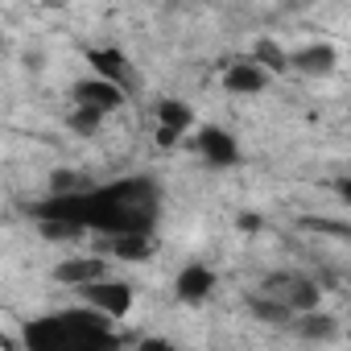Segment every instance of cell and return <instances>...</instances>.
<instances>
[{
	"instance_id": "7c38bea8",
	"label": "cell",
	"mask_w": 351,
	"mask_h": 351,
	"mask_svg": "<svg viewBox=\"0 0 351 351\" xmlns=\"http://www.w3.org/2000/svg\"><path fill=\"white\" fill-rule=\"evenodd\" d=\"M153 252H157L153 232H124V236H112V256H120V261H149Z\"/></svg>"
},
{
	"instance_id": "277c9868",
	"label": "cell",
	"mask_w": 351,
	"mask_h": 351,
	"mask_svg": "<svg viewBox=\"0 0 351 351\" xmlns=\"http://www.w3.org/2000/svg\"><path fill=\"white\" fill-rule=\"evenodd\" d=\"M79 293L87 298V310L104 314L108 322H112V318H124V314L132 310V285H128V281H112V277H104V281L83 285Z\"/></svg>"
},
{
	"instance_id": "9c48e42d",
	"label": "cell",
	"mask_w": 351,
	"mask_h": 351,
	"mask_svg": "<svg viewBox=\"0 0 351 351\" xmlns=\"http://www.w3.org/2000/svg\"><path fill=\"white\" fill-rule=\"evenodd\" d=\"M223 87H228L232 95H261V91L269 87V75H265L256 62L240 58V62H232V66L223 71Z\"/></svg>"
},
{
	"instance_id": "4fadbf2b",
	"label": "cell",
	"mask_w": 351,
	"mask_h": 351,
	"mask_svg": "<svg viewBox=\"0 0 351 351\" xmlns=\"http://www.w3.org/2000/svg\"><path fill=\"white\" fill-rule=\"evenodd\" d=\"M191 124H195V112L182 99H157V128H165L173 136H186Z\"/></svg>"
},
{
	"instance_id": "e0dca14e",
	"label": "cell",
	"mask_w": 351,
	"mask_h": 351,
	"mask_svg": "<svg viewBox=\"0 0 351 351\" xmlns=\"http://www.w3.org/2000/svg\"><path fill=\"white\" fill-rule=\"evenodd\" d=\"M66 124L79 132V136H91V132H99V124H104V116H95V112H87V108H71V116H66Z\"/></svg>"
},
{
	"instance_id": "52a82bcc",
	"label": "cell",
	"mask_w": 351,
	"mask_h": 351,
	"mask_svg": "<svg viewBox=\"0 0 351 351\" xmlns=\"http://www.w3.org/2000/svg\"><path fill=\"white\" fill-rule=\"evenodd\" d=\"M104 277H108V265H104L99 256H71V261L54 265V281H58V285L83 289V285H91V281H104Z\"/></svg>"
},
{
	"instance_id": "5bb4252c",
	"label": "cell",
	"mask_w": 351,
	"mask_h": 351,
	"mask_svg": "<svg viewBox=\"0 0 351 351\" xmlns=\"http://www.w3.org/2000/svg\"><path fill=\"white\" fill-rule=\"evenodd\" d=\"M95 182L87 173H75V169H54L50 173V199H71V195H87Z\"/></svg>"
},
{
	"instance_id": "30bf717a",
	"label": "cell",
	"mask_w": 351,
	"mask_h": 351,
	"mask_svg": "<svg viewBox=\"0 0 351 351\" xmlns=\"http://www.w3.org/2000/svg\"><path fill=\"white\" fill-rule=\"evenodd\" d=\"M335 62H339V54H335V46H326V42H318V46H306V50L289 54V66H293V71H302V75H330V71H335Z\"/></svg>"
},
{
	"instance_id": "8992f818",
	"label": "cell",
	"mask_w": 351,
	"mask_h": 351,
	"mask_svg": "<svg viewBox=\"0 0 351 351\" xmlns=\"http://www.w3.org/2000/svg\"><path fill=\"white\" fill-rule=\"evenodd\" d=\"M199 157L207 161V165H219V169H228V165H236L240 161V145H236V136L228 132V128H215V124H207V128H199Z\"/></svg>"
},
{
	"instance_id": "9a60e30c",
	"label": "cell",
	"mask_w": 351,
	"mask_h": 351,
	"mask_svg": "<svg viewBox=\"0 0 351 351\" xmlns=\"http://www.w3.org/2000/svg\"><path fill=\"white\" fill-rule=\"evenodd\" d=\"M248 62H256L265 75L269 71H289V54L277 46V42H269V38H261L256 46H252V54H248Z\"/></svg>"
},
{
	"instance_id": "6da1fadb",
	"label": "cell",
	"mask_w": 351,
	"mask_h": 351,
	"mask_svg": "<svg viewBox=\"0 0 351 351\" xmlns=\"http://www.w3.org/2000/svg\"><path fill=\"white\" fill-rule=\"evenodd\" d=\"M21 343L25 351H116L120 330L95 310H58L25 322Z\"/></svg>"
},
{
	"instance_id": "3957f363",
	"label": "cell",
	"mask_w": 351,
	"mask_h": 351,
	"mask_svg": "<svg viewBox=\"0 0 351 351\" xmlns=\"http://www.w3.org/2000/svg\"><path fill=\"white\" fill-rule=\"evenodd\" d=\"M87 66H95V79L120 87L124 95L136 91V83H141L136 71H132V62H128V54L116 50V46H91V50H87Z\"/></svg>"
},
{
	"instance_id": "5b68a950",
	"label": "cell",
	"mask_w": 351,
	"mask_h": 351,
	"mask_svg": "<svg viewBox=\"0 0 351 351\" xmlns=\"http://www.w3.org/2000/svg\"><path fill=\"white\" fill-rule=\"evenodd\" d=\"M71 99H75V108H87V112H95V116H112V112H120L124 108V91L120 87H112V83H104V79H83V83H75V91H71Z\"/></svg>"
},
{
	"instance_id": "d6986e66",
	"label": "cell",
	"mask_w": 351,
	"mask_h": 351,
	"mask_svg": "<svg viewBox=\"0 0 351 351\" xmlns=\"http://www.w3.org/2000/svg\"><path fill=\"white\" fill-rule=\"evenodd\" d=\"M236 223H240L244 232H261V228H265V219H261V215H240Z\"/></svg>"
},
{
	"instance_id": "ac0fdd59",
	"label": "cell",
	"mask_w": 351,
	"mask_h": 351,
	"mask_svg": "<svg viewBox=\"0 0 351 351\" xmlns=\"http://www.w3.org/2000/svg\"><path fill=\"white\" fill-rule=\"evenodd\" d=\"M132 351H178V347H173L169 339H161V335H145V339H141Z\"/></svg>"
},
{
	"instance_id": "7a4b0ae2",
	"label": "cell",
	"mask_w": 351,
	"mask_h": 351,
	"mask_svg": "<svg viewBox=\"0 0 351 351\" xmlns=\"http://www.w3.org/2000/svg\"><path fill=\"white\" fill-rule=\"evenodd\" d=\"M261 298L285 306L289 314H310V310H318L322 289H318V281H310L306 273H273V277H265Z\"/></svg>"
},
{
	"instance_id": "8fae6325",
	"label": "cell",
	"mask_w": 351,
	"mask_h": 351,
	"mask_svg": "<svg viewBox=\"0 0 351 351\" xmlns=\"http://www.w3.org/2000/svg\"><path fill=\"white\" fill-rule=\"evenodd\" d=\"M289 322H293V330H298L302 339H310V343H330V339H339V318H330V314H322V310L293 314Z\"/></svg>"
},
{
	"instance_id": "2e32d148",
	"label": "cell",
	"mask_w": 351,
	"mask_h": 351,
	"mask_svg": "<svg viewBox=\"0 0 351 351\" xmlns=\"http://www.w3.org/2000/svg\"><path fill=\"white\" fill-rule=\"evenodd\" d=\"M248 310H252V314H256L261 322H281V326H285V322L293 318V314H289L285 306H277V302H269V298H261V293H256V298H248Z\"/></svg>"
},
{
	"instance_id": "ba28073f",
	"label": "cell",
	"mask_w": 351,
	"mask_h": 351,
	"mask_svg": "<svg viewBox=\"0 0 351 351\" xmlns=\"http://www.w3.org/2000/svg\"><path fill=\"white\" fill-rule=\"evenodd\" d=\"M173 293L182 302H191V306H199V302H207L215 293V273L207 265H186L178 273V281H173Z\"/></svg>"
}]
</instances>
